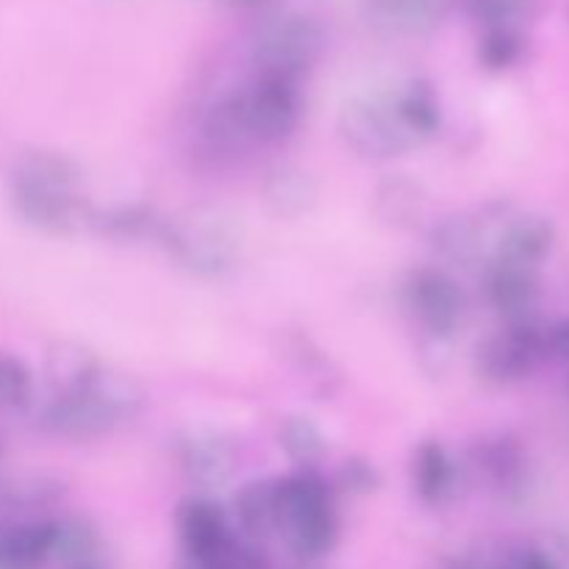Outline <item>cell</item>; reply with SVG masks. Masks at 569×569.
<instances>
[{"label": "cell", "instance_id": "cell-1", "mask_svg": "<svg viewBox=\"0 0 569 569\" xmlns=\"http://www.w3.org/2000/svg\"><path fill=\"white\" fill-rule=\"evenodd\" d=\"M144 400V389L131 376L103 367L81 392L50 398L39 422L61 439H98L142 415Z\"/></svg>", "mask_w": 569, "mask_h": 569}, {"label": "cell", "instance_id": "cell-2", "mask_svg": "<svg viewBox=\"0 0 569 569\" xmlns=\"http://www.w3.org/2000/svg\"><path fill=\"white\" fill-rule=\"evenodd\" d=\"M339 137L353 153L372 161H389L417 148V139L403 126L392 94H356L339 109Z\"/></svg>", "mask_w": 569, "mask_h": 569}, {"label": "cell", "instance_id": "cell-3", "mask_svg": "<svg viewBox=\"0 0 569 569\" xmlns=\"http://www.w3.org/2000/svg\"><path fill=\"white\" fill-rule=\"evenodd\" d=\"M159 244L198 278H222L237 267L242 237L222 217H194L187 222H167L159 231Z\"/></svg>", "mask_w": 569, "mask_h": 569}, {"label": "cell", "instance_id": "cell-4", "mask_svg": "<svg viewBox=\"0 0 569 569\" xmlns=\"http://www.w3.org/2000/svg\"><path fill=\"white\" fill-rule=\"evenodd\" d=\"M326 50V31L309 14H281L267 20L250 42L256 72L303 78Z\"/></svg>", "mask_w": 569, "mask_h": 569}, {"label": "cell", "instance_id": "cell-5", "mask_svg": "<svg viewBox=\"0 0 569 569\" xmlns=\"http://www.w3.org/2000/svg\"><path fill=\"white\" fill-rule=\"evenodd\" d=\"M9 203L28 228L50 237H72L92 222V206L78 194V189L39 178L9 176Z\"/></svg>", "mask_w": 569, "mask_h": 569}, {"label": "cell", "instance_id": "cell-6", "mask_svg": "<svg viewBox=\"0 0 569 569\" xmlns=\"http://www.w3.org/2000/svg\"><path fill=\"white\" fill-rule=\"evenodd\" d=\"M239 94L253 142H281L292 137L303 114L298 78L256 72L253 81L239 89Z\"/></svg>", "mask_w": 569, "mask_h": 569}, {"label": "cell", "instance_id": "cell-7", "mask_svg": "<svg viewBox=\"0 0 569 569\" xmlns=\"http://www.w3.org/2000/svg\"><path fill=\"white\" fill-rule=\"evenodd\" d=\"M406 306L428 339H453L467 317V295L450 272L439 267L415 270L406 281Z\"/></svg>", "mask_w": 569, "mask_h": 569}, {"label": "cell", "instance_id": "cell-8", "mask_svg": "<svg viewBox=\"0 0 569 569\" xmlns=\"http://www.w3.org/2000/svg\"><path fill=\"white\" fill-rule=\"evenodd\" d=\"M545 328L537 322L511 320L495 337L483 339L476 350V376L489 383H515L531 376L545 359Z\"/></svg>", "mask_w": 569, "mask_h": 569}, {"label": "cell", "instance_id": "cell-9", "mask_svg": "<svg viewBox=\"0 0 569 569\" xmlns=\"http://www.w3.org/2000/svg\"><path fill=\"white\" fill-rule=\"evenodd\" d=\"M176 459L183 476L200 489H214L231 481L239 467L233 437L217 428H189L176 439Z\"/></svg>", "mask_w": 569, "mask_h": 569}, {"label": "cell", "instance_id": "cell-10", "mask_svg": "<svg viewBox=\"0 0 569 569\" xmlns=\"http://www.w3.org/2000/svg\"><path fill=\"white\" fill-rule=\"evenodd\" d=\"M176 531L183 553L194 567L220 553L233 537L226 509L206 495H187V498L178 500Z\"/></svg>", "mask_w": 569, "mask_h": 569}, {"label": "cell", "instance_id": "cell-11", "mask_svg": "<svg viewBox=\"0 0 569 569\" xmlns=\"http://www.w3.org/2000/svg\"><path fill=\"white\" fill-rule=\"evenodd\" d=\"M556 242V228L548 217L520 214L503 226L492 244V259L506 264H520L537 270L539 261L550 253Z\"/></svg>", "mask_w": 569, "mask_h": 569}, {"label": "cell", "instance_id": "cell-12", "mask_svg": "<svg viewBox=\"0 0 569 569\" xmlns=\"http://www.w3.org/2000/svg\"><path fill=\"white\" fill-rule=\"evenodd\" d=\"M483 295L487 303L511 320H526L539 295L537 270L506 261H487L483 267Z\"/></svg>", "mask_w": 569, "mask_h": 569}, {"label": "cell", "instance_id": "cell-13", "mask_svg": "<svg viewBox=\"0 0 569 569\" xmlns=\"http://www.w3.org/2000/svg\"><path fill=\"white\" fill-rule=\"evenodd\" d=\"M409 476L415 495L426 506L448 503L450 495L456 492V481H459L453 456H450V450L439 439H422L411 450Z\"/></svg>", "mask_w": 569, "mask_h": 569}, {"label": "cell", "instance_id": "cell-14", "mask_svg": "<svg viewBox=\"0 0 569 569\" xmlns=\"http://www.w3.org/2000/svg\"><path fill=\"white\" fill-rule=\"evenodd\" d=\"M448 3L445 0H365V14L378 31L398 37L431 33L442 22Z\"/></svg>", "mask_w": 569, "mask_h": 569}, {"label": "cell", "instance_id": "cell-15", "mask_svg": "<svg viewBox=\"0 0 569 569\" xmlns=\"http://www.w3.org/2000/svg\"><path fill=\"white\" fill-rule=\"evenodd\" d=\"M53 553V520L0 522V569H44Z\"/></svg>", "mask_w": 569, "mask_h": 569}, {"label": "cell", "instance_id": "cell-16", "mask_svg": "<svg viewBox=\"0 0 569 569\" xmlns=\"http://www.w3.org/2000/svg\"><path fill=\"white\" fill-rule=\"evenodd\" d=\"M283 539H287L289 550L298 556L300 565H317L326 559L339 542V517L333 511V503L320 506L315 511L295 517V520L283 522L281 526Z\"/></svg>", "mask_w": 569, "mask_h": 569}, {"label": "cell", "instance_id": "cell-17", "mask_svg": "<svg viewBox=\"0 0 569 569\" xmlns=\"http://www.w3.org/2000/svg\"><path fill=\"white\" fill-rule=\"evenodd\" d=\"M237 526L248 542H264L278 533V478H253L233 498Z\"/></svg>", "mask_w": 569, "mask_h": 569}, {"label": "cell", "instance_id": "cell-18", "mask_svg": "<svg viewBox=\"0 0 569 569\" xmlns=\"http://www.w3.org/2000/svg\"><path fill=\"white\" fill-rule=\"evenodd\" d=\"M267 209L281 220H295L317 203V183L300 167H272L261 183Z\"/></svg>", "mask_w": 569, "mask_h": 569}, {"label": "cell", "instance_id": "cell-19", "mask_svg": "<svg viewBox=\"0 0 569 569\" xmlns=\"http://www.w3.org/2000/svg\"><path fill=\"white\" fill-rule=\"evenodd\" d=\"M476 470L481 472L483 481L498 492H515L526 478V456L522 448L509 437L483 439L472 450Z\"/></svg>", "mask_w": 569, "mask_h": 569}, {"label": "cell", "instance_id": "cell-20", "mask_svg": "<svg viewBox=\"0 0 569 569\" xmlns=\"http://www.w3.org/2000/svg\"><path fill=\"white\" fill-rule=\"evenodd\" d=\"M92 559H103V539H100V531L94 528V522L78 515L53 520V553H50V565H56L59 569H70Z\"/></svg>", "mask_w": 569, "mask_h": 569}, {"label": "cell", "instance_id": "cell-21", "mask_svg": "<svg viewBox=\"0 0 569 569\" xmlns=\"http://www.w3.org/2000/svg\"><path fill=\"white\" fill-rule=\"evenodd\" d=\"M278 448L298 470H317L328 456V439L309 415H287L278 422Z\"/></svg>", "mask_w": 569, "mask_h": 569}, {"label": "cell", "instance_id": "cell-22", "mask_svg": "<svg viewBox=\"0 0 569 569\" xmlns=\"http://www.w3.org/2000/svg\"><path fill=\"white\" fill-rule=\"evenodd\" d=\"M395 106H398L400 120L417 142L437 137V131L442 128V106H439L431 83L422 81V78H411L406 87H400L395 92Z\"/></svg>", "mask_w": 569, "mask_h": 569}, {"label": "cell", "instance_id": "cell-23", "mask_svg": "<svg viewBox=\"0 0 569 569\" xmlns=\"http://www.w3.org/2000/svg\"><path fill=\"white\" fill-rule=\"evenodd\" d=\"M100 370H103V365L98 361V356L89 353L81 345H56L48 356V378L50 387H53V398L81 392L98 378Z\"/></svg>", "mask_w": 569, "mask_h": 569}, {"label": "cell", "instance_id": "cell-24", "mask_svg": "<svg viewBox=\"0 0 569 569\" xmlns=\"http://www.w3.org/2000/svg\"><path fill=\"white\" fill-rule=\"evenodd\" d=\"M203 137L209 139L211 148L228 150V153H237V150H244L248 144H253L248 120H244L242 94H239V89L222 94V98L211 106L203 122Z\"/></svg>", "mask_w": 569, "mask_h": 569}, {"label": "cell", "instance_id": "cell-25", "mask_svg": "<svg viewBox=\"0 0 569 569\" xmlns=\"http://www.w3.org/2000/svg\"><path fill=\"white\" fill-rule=\"evenodd\" d=\"M161 220L150 206L144 203H120V206H111V209H94L92 211V222L89 228L109 239H144V237H153L159 239Z\"/></svg>", "mask_w": 569, "mask_h": 569}, {"label": "cell", "instance_id": "cell-26", "mask_svg": "<svg viewBox=\"0 0 569 569\" xmlns=\"http://www.w3.org/2000/svg\"><path fill=\"white\" fill-rule=\"evenodd\" d=\"M431 244L442 261L470 267L483 253V231L470 217H448L431 231Z\"/></svg>", "mask_w": 569, "mask_h": 569}, {"label": "cell", "instance_id": "cell-27", "mask_svg": "<svg viewBox=\"0 0 569 569\" xmlns=\"http://www.w3.org/2000/svg\"><path fill=\"white\" fill-rule=\"evenodd\" d=\"M376 209L392 226L409 228L420 222L422 211H426V194H422L420 183L409 181V178H392L378 187Z\"/></svg>", "mask_w": 569, "mask_h": 569}, {"label": "cell", "instance_id": "cell-28", "mask_svg": "<svg viewBox=\"0 0 569 569\" xmlns=\"http://www.w3.org/2000/svg\"><path fill=\"white\" fill-rule=\"evenodd\" d=\"M67 495L64 481L53 476H17L6 478V511H39L50 509Z\"/></svg>", "mask_w": 569, "mask_h": 569}, {"label": "cell", "instance_id": "cell-29", "mask_svg": "<svg viewBox=\"0 0 569 569\" xmlns=\"http://www.w3.org/2000/svg\"><path fill=\"white\" fill-rule=\"evenodd\" d=\"M522 53H526V37L520 28H489L478 42V61L489 72L511 70Z\"/></svg>", "mask_w": 569, "mask_h": 569}, {"label": "cell", "instance_id": "cell-30", "mask_svg": "<svg viewBox=\"0 0 569 569\" xmlns=\"http://www.w3.org/2000/svg\"><path fill=\"white\" fill-rule=\"evenodd\" d=\"M33 398V372L17 353L0 350V411H22Z\"/></svg>", "mask_w": 569, "mask_h": 569}, {"label": "cell", "instance_id": "cell-31", "mask_svg": "<svg viewBox=\"0 0 569 569\" xmlns=\"http://www.w3.org/2000/svg\"><path fill=\"white\" fill-rule=\"evenodd\" d=\"M467 11L472 20L489 31V28H520L531 17L533 0H467Z\"/></svg>", "mask_w": 569, "mask_h": 569}, {"label": "cell", "instance_id": "cell-32", "mask_svg": "<svg viewBox=\"0 0 569 569\" xmlns=\"http://www.w3.org/2000/svg\"><path fill=\"white\" fill-rule=\"evenodd\" d=\"M333 483H337L339 492L353 495V498H365V495H372L381 489L383 478L381 470H378L370 459H365V456H348V459L339 465Z\"/></svg>", "mask_w": 569, "mask_h": 569}, {"label": "cell", "instance_id": "cell-33", "mask_svg": "<svg viewBox=\"0 0 569 569\" xmlns=\"http://www.w3.org/2000/svg\"><path fill=\"white\" fill-rule=\"evenodd\" d=\"M198 569H267V561L253 542L231 537V542L220 553L211 556Z\"/></svg>", "mask_w": 569, "mask_h": 569}, {"label": "cell", "instance_id": "cell-34", "mask_svg": "<svg viewBox=\"0 0 569 569\" xmlns=\"http://www.w3.org/2000/svg\"><path fill=\"white\" fill-rule=\"evenodd\" d=\"M545 353L569 361V320L545 328Z\"/></svg>", "mask_w": 569, "mask_h": 569}, {"label": "cell", "instance_id": "cell-35", "mask_svg": "<svg viewBox=\"0 0 569 569\" xmlns=\"http://www.w3.org/2000/svg\"><path fill=\"white\" fill-rule=\"evenodd\" d=\"M228 6H237V9H267L276 0H226Z\"/></svg>", "mask_w": 569, "mask_h": 569}, {"label": "cell", "instance_id": "cell-36", "mask_svg": "<svg viewBox=\"0 0 569 569\" xmlns=\"http://www.w3.org/2000/svg\"><path fill=\"white\" fill-rule=\"evenodd\" d=\"M70 569H109V565H106V559H92V561H83V565H76Z\"/></svg>", "mask_w": 569, "mask_h": 569}, {"label": "cell", "instance_id": "cell-37", "mask_svg": "<svg viewBox=\"0 0 569 569\" xmlns=\"http://www.w3.org/2000/svg\"><path fill=\"white\" fill-rule=\"evenodd\" d=\"M3 498H6V478L0 476V511H3Z\"/></svg>", "mask_w": 569, "mask_h": 569}, {"label": "cell", "instance_id": "cell-38", "mask_svg": "<svg viewBox=\"0 0 569 569\" xmlns=\"http://www.w3.org/2000/svg\"><path fill=\"white\" fill-rule=\"evenodd\" d=\"M298 569H317V567L315 565H300Z\"/></svg>", "mask_w": 569, "mask_h": 569}, {"label": "cell", "instance_id": "cell-39", "mask_svg": "<svg viewBox=\"0 0 569 569\" xmlns=\"http://www.w3.org/2000/svg\"><path fill=\"white\" fill-rule=\"evenodd\" d=\"M0 456H3V442H0Z\"/></svg>", "mask_w": 569, "mask_h": 569}]
</instances>
